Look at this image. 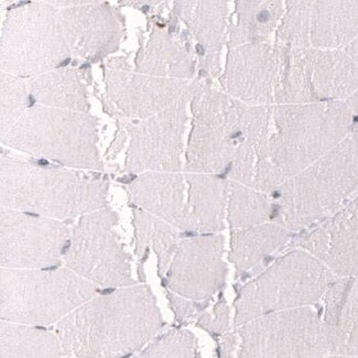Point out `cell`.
<instances>
[{
  "label": "cell",
  "mask_w": 358,
  "mask_h": 358,
  "mask_svg": "<svg viewBox=\"0 0 358 358\" xmlns=\"http://www.w3.org/2000/svg\"><path fill=\"white\" fill-rule=\"evenodd\" d=\"M156 296L147 285L94 296L55 325L65 355L124 358L156 338L164 327Z\"/></svg>",
  "instance_id": "cell-1"
},
{
  "label": "cell",
  "mask_w": 358,
  "mask_h": 358,
  "mask_svg": "<svg viewBox=\"0 0 358 358\" xmlns=\"http://www.w3.org/2000/svg\"><path fill=\"white\" fill-rule=\"evenodd\" d=\"M0 279L1 321L31 327L57 324L96 296L99 290L68 268H1Z\"/></svg>",
  "instance_id": "cell-2"
},
{
  "label": "cell",
  "mask_w": 358,
  "mask_h": 358,
  "mask_svg": "<svg viewBox=\"0 0 358 358\" xmlns=\"http://www.w3.org/2000/svg\"><path fill=\"white\" fill-rule=\"evenodd\" d=\"M335 280L336 275L313 255L289 252L239 291L234 324L237 329L266 314L313 306Z\"/></svg>",
  "instance_id": "cell-3"
},
{
  "label": "cell",
  "mask_w": 358,
  "mask_h": 358,
  "mask_svg": "<svg viewBox=\"0 0 358 358\" xmlns=\"http://www.w3.org/2000/svg\"><path fill=\"white\" fill-rule=\"evenodd\" d=\"M106 185L71 172L3 160L1 204L51 217H70L104 206Z\"/></svg>",
  "instance_id": "cell-4"
},
{
  "label": "cell",
  "mask_w": 358,
  "mask_h": 358,
  "mask_svg": "<svg viewBox=\"0 0 358 358\" xmlns=\"http://www.w3.org/2000/svg\"><path fill=\"white\" fill-rule=\"evenodd\" d=\"M239 358H327L322 320L311 306L266 314L237 327Z\"/></svg>",
  "instance_id": "cell-5"
},
{
  "label": "cell",
  "mask_w": 358,
  "mask_h": 358,
  "mask_svg": "<svg viewBox=\"0 0 358 358\" xmlns=\"http://www.w3.org/2000/svg\"><path fill=\"white\" fill-rule=\"evenodd\" d=\"M116 216L101 210L78 224L63 256L65 268L97 288L120 289L137 285L130 258L118 243L113 225Z\"/></svg>",
  "instance_id": "cell-6"
},
{
  "label": "cell",
  "mask_w": 358,
  "mask_h": 358,
  "mask_svg": "<svg viewBox=\"0 0 358 358\" xmlns=\"http://www.w3.org/2000/svg\"><path fill=\"white\" fill-rule=\"evenodd\" d=\"M358 164L335 157L283 185L280 199V222L299 227L332 208L357 185Z\"/></svg>",
  "instance_id": "cell-7"
},
{
  "label": "cell",
  "mask_w": 358,
  "mask_h": 358,
  "mask_svg": "<svg viewBox=\"0 0 358 358\" xmlns=\"http://www.w3.org/2000/svg\"><path fill=\"white\" fill-rule=\"evenodd\" d=\"M69 231L62 224L15 210L1 212V268L43 269L60 262Z\"/></svg>",
  "instance_id": "cell-8"
},
{
  "label": "cell",
  "mask_w": 358,
  "mask_h": 358,
  "mask_svg": "<svg viewBox=\"0 0 358 358\" xmlns=\"http://www.w3.org/2000/svg\"><path fill=\"white\" fill-rule=\"evenodd\" d=\"M223 239L199 237L178 245L162 280L169 291L193 301H208L225 285Z\"/></svg>",
  "instance_id": "cell-9"
},
{
  "label": "cell",
  "mask_w": 358,
  "mask_h": 358,
  "mask_svg": "<svg viewBox=\"0 0 358 358\" xmlns=\"http://www.w3.org/2000/svg\"><path fill=\"white\" fill-rule=\"evenodd\" d=\"M304 247L335 275L358 278V200L312 234Z\"/></svg>",
  "instance_id": "cell-10"
},
{
  "label": "cell",
  "mask_w": 358,
  "mask_h": 358,
  "mask_svg": "<svg viewBox=\"0 0 358 358\" xmlns=\"http://www.w3.org/2000/svg\"><path fill=\"white\" fill-rule=\"evenodd\" d=\"M323 299L321 320L330 355L358 356V278H338Z\"/></svg>",
  "instance_id": "cell-11"
},
{
  "label": "cell",
  "mask_w": 358,
  "mask_h": 358,
  "mask_svg": "<svg viewBox=\"0 0 358 358\" xmlns=\"http://www.w3.org/2000/svg\"><path fill=\"white\" fill-rule=\"evenodd\" d=\"M183 191L185 183L178 174H150L131 185L138 204L178 226H185Z\"/></svg>",
  "instance_id": "cell-12"
},
{
  "label": "cell",
  "mask_w": 358,
  "mask_h": 358,
  "mask_svg": "<svg viewBox=\"0 0 358 358\" xmlns=\"http://www.w3.org/2000/svg\"><path fill=\"white\" fill-rule=\"evenodd\" d=\"M64 348L57 333L40 327L1 321L0 358H62Z\"/></svg>",
  "instance_id": "cell-13"
},
{
  "label": "cell",
  "mask_w": 358,
  "mask_h": 358,
  "mask_svg": "<svg viewBox=\"0 0 358 358\" xmlns=\"http://www.w3.org/2000/svg\"><path fill=\"white\" fill-rule=\"evenodd\" d=\"M288 233L273 225L258 226L234 233L229 260L238 273H245L286 243Z\"/></svg>",
  "instance_id": "cell-14"
},
{
  "label": "cell",
  "mask_w": 358,
  "mask_h": 358,
  "mask_svg": "<svg viewBox=\"0 0 358 358\" xmlns=\"http://www.w3.org/2000/svg\"><path fill=\"white\" fill-rule=\"evenodd\" d=\"M189 208L185 212V226L210 231L222 226L225 189L218 180L208 177L189 178Z\"/></svg>",
  "instance_id": "cell-15"
},
{
  "label": "cell",
  "mask_w": 358,
  "mask_h": 358,
  "mask_svg": "<svg viewBox=\"0 0 358 358\" xmlns=\"http://www.w3.org/2000/svg\"><path fill=\"white\" fill-rule=\"evenodd\" d=\"M136 220L138 229L137 256L141 259V266L145 262L149 245H152L153 250L158 255V275L164 279L179 245L176 233L166 224L141 212Z\"/></svg>",
  "instance_id": "cell-16"
},
{
  "label": "cell",
  "mask_w": 358,
  "mask_h": 358,
  "mask_svg": "<svg viewBox=\"0 0 358 358\" xmlns=\"http://www.w3.org/2000/svg\"><path fill=\"white\" fill-rule=\"evenodd\" d=\"M270 206L264 195L241 185L231 187V223L235 226L252 225L265 221L270 213Z\"/></svg>",
  "instance_id": "cell-17"
},
{
  "label": "cell",
  "mask_w": 358,
  "mask_h": 358,
  "mask_svg": "<svg viewBox=\"0 0 358 358\" xmlns=\"http://www.w3.org/2000/svg\"><path fill=\"white\" fill-rule=\"evenodd\" d=\"M138 358H199L196 338L189 331L174 329L151 343Z\"/></svg>",
  "instance_id": "cell-18"
},
{
  "label": "cell",
  "mask_w": 358,
  "mask_h": 358,
  "mask_svg": "<svg viewBox=\"0 0 358 358\" xmlns=\"http://www.w3.org/2000/svg\"><path fill=\"white\" fill-rule=\"evenodd\" d=\"M197 325L212 334L222 336L226 334L229 327V309L225 300L222 299L221 301L214 306L212 313L201 314Z\"/></svg>",
  "instance_id": "cell-19"
},
{
  "label": "cell",
  "mask_w": 358,
  "mask_h": 358,
  "mask_svg": "<svg viewBox=\"0 0 358 358\" xmlns=\"http://www.w3.org/2000/svg\"><path fill=\"white\" fill-rule=\"evenodd\" d=\"M168 298H169L170 306L176 313V317L181 322L192 319L208 306V301H193V300L177 296L169 290H168Z\"/></svg>",
  "instance_id": "cell-20"
},
{
  "label": "cell",
  "mask_w": 358,
  "mask_h": 358,
  "mask_svg": "<svg viewBox=\"0 0 358 358\" xmlns=\"http://www.w3.org/2000/svg\"><path fill=\"white\" fill-rule=\"evenodd\" d=\"M220 358H239V338L236 333H226L220 343Z\"/></svg>",
  "instance_id": "cell-21"
},
{
  "label": "cell",
  "mask_w": 358,
  "mask_h": 358,
  "mask_svg": "<svg viewBox=\"0 0 358 358\" xmlns=\"http://www.w3.org/2000/svg\"><path fill=\"white\" fill-rule=\"evenodd\" d=\"M327 358H358V356L329 355Z\"/></svg>",
  "instance_id": "cell-22"
},
{
  "label": "cell",
  "mask_w": 358,
  "mask_h": 358,
  "mask_svg": "<svg viewBox=\"0 0 358 358\" xmlns=\"http://www.w3.org/2000/svg\"><path fill=\"white\" fill-rule=\"evenodd\" d=\"M62 358H78V357H74V356L65 355V356H63Z\"/></svg>",
  "instance_id": "cell-23"
}]
</instances>
